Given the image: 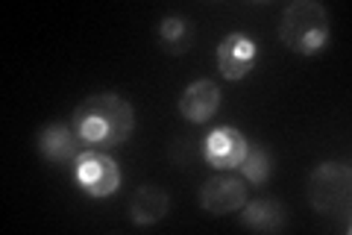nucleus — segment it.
Segmentation results:
<instances>
[{
    "instance_id": "39448f33",
    "label": "nucleus",
    "mask_w": 352,
    "mask_h": 235,
    "mask_svg": "<svg viewBox=\"0 0 352 235\" xmlns=\"http://www.w3.org/2000/svg\"><path fill=\"white\" fill-rule=\"evenodd\" d=\"M256 59H258V48L247 32H229V36L217 44V71L223 80L229 83H241L247 80L250 71L256 68Z\"/></svg>"
},
{
    "instance_id": "423d86ee",
    "label": "nucleus",
    "mask_w": 352,
    "mask_h": 235,
    "mask_svg": "<svg viewBox=\"0 0 352 235\" xmlns=\"http://www.w3.org/2000/svg\"><path fill=\"white\" fill-rule=\"evenodd\" d=\"M197 200H200V209L208 212V215H229V212L244 209L247 183L235 180V176H212V180L203 183Z\"/></svg>"
},
{
    "instance_id": "6e6552de",
    "label": "nucleus",
    "mask_w": 352,
    "mask_h": 235,
    "mask_svg": "<svg viewBox=\"0 0 352 235\" xmlns=\"http://www.w3.org/2000/svg\"><path fill=\"white\" fill-rule=\"evenodd\" d=\"M36 147L38 153L44 156L47 162H74L76 156H80L85 150V144L80 139V132L74 130V124H62V121H53V124H47L38 139H36Z\"/></svg>"
},
{
    "instance_id": "f257e3e1",
    "label": "nucleus",
    "mask_w": 352,
    "mask_h": 235,
    "mask_svg": "<svg viewBox=\"0 0 352 235\" xmlns=\"http://www.w3.org/2000/svg\"><path fill=\"white\" fill-rule=\"evenodd\" d=\"M71 124L80 132L85 147L109 150V147L124 144L132 136V130H135V112H132L129 100H124L115 92H103V94H91L82 103H76Z\"/></svg>"
},
{
    "instance_id": "9b49d317",
    "label": "nucleus",
    "mask_w": 352,
    "mask_h": 235,
    "mask_svg": "<svg viewBox=\"0 0 352 235\" xmlns=\"http://www.w3.org/2000/svg\"><path fill=\"white\" fill-rule=\"evenodd\" d=\"M285 206L273 197H258L244 203V212H241V227L256 229V232H279L285 227Z\"/></svg>"
},
{
    "instance_id": "f03ea898",
    "label": "nucleus",
    "mask_w": 352,
    "mask_h": 235,
    "mask_svg": "<svg viewBox=\"0 0 352 235\" xmlns=\"http://www.w3.org/2000/svg\"><path fill=\"white\" fill-rule=\"evenodd\" d=\"M279 39L285 48L300 56L323 53L329 39H332L326 6L317 3V0H294V3H288L279 21Z\"/></svg>"
},
{
    "instance_id": "1a4fd4ad",
    "label": "nucleus",
    "mask_w": 352,
    "mask_h": 235,
    "mask_svg": "<svg viewBox=\"0 0 352 235\" xmlns=\"http://www.w3.org/2000/svg\"><path fill=\"white\" fill-rule=\"evenodd\" d=\"M179 115L191 124H206L208 118H214V112L220 109V88L214 80H197L179 94Z\"/></svg>"
},
{
    "instance_id": "f8f14e48",
    "label": "nucleus",
    "mask_w": 352,
    "mask_h": 235,
    "mask_svg": "<svg viewBox=\"0 0 352 235\" xmlns=\"http://www.w3.org/2000/svg\"><path fill=\"white\" fill-rule=\"evenodd\" d=\"M159 41H162L164 53H170V56L188 53L191 41H194V27H191V21L182 18V15H168V18H162V24H159Z\"/></svg>"
},
{
    "instance_id": "9d476101",
    "label": "nucleus",
    "mask_w": 352,
    "mask_h": 235,
    "mask_svg": "<svg viewBox=\"0 0 352 235\" xmlns=\"http://www.w3.org/2000/svg\"><path fill=\"white\" fill-rule=\"evenodd\" d=\"M170 209V197L159 185H141L135 188V194L129 200V221L135 227H150L159 223Z\"/></svg>"
},
{
    "instance_id": "ddd939ff",
    "label": "nucleus",
    "mask_w": 352,
    "mask_h": 235,
    "mask_svg": "<svg viewBox=\"0 0 352 235\" xmlns=\"http://www.w3.org/2000/svg\"><path fill=\"white\" fill-rule=\"evenodd\" d=\"M238 171L244 174L247 183L264 185L270 180V174H273V156H270V150L261 147V144H250L247 153H244V159H241V165H238Z\"/></svg>"
},
{
    "instance_id": "0eeeda50",
    "label": "nucleus",
    "mask_w": 352,
    "mask_h": 235,
    "mask_svg": "<svg viewBox=\"0 0 352 235\" xmlns=\"http://www.w3.org/2000/svg\"><path fill=\"white\" fill-rule=\"evenodd\" d=\"M250 147V141L244 139V132L235 130V127H217L208 132L206 139V147H203V156L206 162L217 167V171H232V167L241 165L244 153Z\"/></svg>"
},
{
    "instance_id": "20e7f679",
    "label": "nucleus",
    "mask_w": 352,
    "mask_h": 235,
    "mask_svg": "<svg viewBox=\"0 0 352 235\" xmlns=\"http://www.w3.org/2000/svg\"><path fill=\"white\" fill-rule=\"evenodd\" d=\"M74 176H76V185L88 197H97V200L112 197L120 188V167L106 150L85 147L74 159Z\"/></svg>"
},
{
    "instance_id": "7ed1b4c3",
    "label": "nucleus",
    "mask_w": 352,
    "mask_h": 235,
    "mask_svg": "<svg viewBox=\"0 0 352 235\" xmlns=\"http://www.w3.org/2000/svg\"><path fill=\"white\" fill-rule=\"evenodd\" d=\"M305 194L317 215L346 218L352 200V167L346 162H320L308 176Z\"/></svg>"
}]
</instances>
